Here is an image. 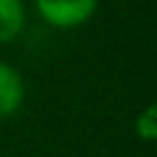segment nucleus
Returning <instances> with one entry per match:
<instances>
[{"instance_id":"1","label":"nucleus","mask_w":157,"mask_h":157,"mask_svg":"<svg viewBox=\"0 0 157 157\" xmlns=\"http://www.w3.org/2000/svg\"><path fill=\"white\" fill-rule=\"evenodd\" d=\"M34 5L47 25L56 29H74L93 17L98 0H34Z\"/></svg>"},{"instance_id":"4","label":"nucleus","mask_w":157,"mask_h":157,"mask_svg":"<svg viewBox=\"0 0 157 157\" xmlns=\"http://www.w3.org/2000/svg\"><path fill=\"white\" fill-rule=\"evenodd\" d=\"M135 132H137V137L145 140V142L157 140V108H155V105H147V108L137 115V120H135Z\"/></svg>"},{"instance_id":"2","label":"nucleus","mask_w":157,"mask_h":157,"mask_svg":"<svg viewBox=\"0 0 157 157\" xmlns=\"http://www.w3.org/2000/svg\"><path fill=\"white\" fill-rule=\"evenodd\" d=\"M25 101V83L17 69L0 61V120L15 115Z\"/></svg>"},{"instance_id":"3","label":"nucleus","mask_w":157,"mask_h":157,"mask_svg":"<svg viewBox=\"0 0 157 157\" xmlns=\"http://www.w3.org/2000/svg\"><path fill=\"white\" fill-rule=\"evenodd\" d=\"M25 27L22 0H0V44L12 42Z\"/></svg>"}]
</instances>
